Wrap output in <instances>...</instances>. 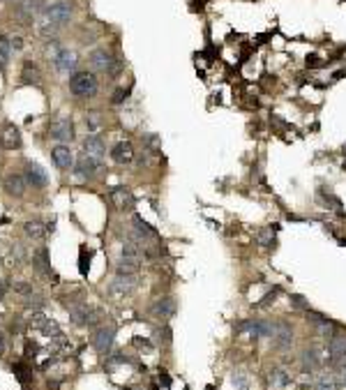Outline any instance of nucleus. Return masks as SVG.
Returning a JSON list of instances; mask_svg holds the SVG:
<instances>
[{
  "label": "nucleus",
  "instance_id": "obj_5",
  "mask_svg": "<svg viewBox=\"0 0 346 390\" xmlns=\"http://www.w3.org/2000/svg\"><path fill=\"white\" fill-rule=\"evenodd\" d=\"M88 60H90V65L95 67L97 72H111V74H115V60H113V55H111V51H106V49H95L90 55H88Z\"/></svg>",
  "mask_w": 346,
  "mask_h": 390
},
{
  "label": "nucleus",
  "instance_id": "obj_4",
  "mask_svg": "<svg viewBox=\"0 0 346 390\" xmlns=\"http://www.w3.org/2000/svg\"><path fill=\"white\" fill-rule=\"evenodd\" d=\"M67 314H70V319L74 321L76 325H81V328H85V325H95L97 323V312L92 310V307L88 305H70L67 307Z\"/></svg>",
  "mask_w": 346,
  "mask_h": 390
},
{
  "label": "nucleus",
  "instance_id": "obj_21",
  "mask_svg": "<svg viewBox=\"0 0 346 390\" xmlns=\"http://www.w3.org/2000/svg\"><path fill=\"white\" fill-rule=\"evenodd\" d=\"M136 286V277L134 275H118L113 282H111V289L118 291V293H130Z\"/></svg>",
  "mask_w": 346,
  "mask_h": 390
},
{
  "label": "nucleus",
  "instance_id": "obj_7",
  "mask_svg": "<svg viewBox=\"0 0 346 390\" xmlns=\"http://www.w3.org/2000/svg\"><path fill=\"white\" fill-rule=\"evenodd\" d=\"M51 60H53V65L58 72H72L76 67V53L70 49H60V46H55V51L51 53Z\"/></svg>",
  "mask_w": 346,
  "mask_h": 390
},
{
  "label": "nucleus",
  "instance_id": "obj_26",
  "mask_svg": "<svg viewBox=\"0 0 346 390\" xmlns=\"http://www.w3.org/2000/svg\"><path fill=\"white\" fill-rule=\"evenodd\" d=\"M23 231H25V235H28V238H35V240L44 238V226H42L40 222H25Z\"/></svg>",
  "mask_w": 346,
  "mask_h": 390
},
{
  "label": "nucleus",
  "instance_id": "obj_28",
  "mask_svg": "<svg viewBox=\"0 0 346 390\" xmlns=\"http://www.w3.org/2000/svg\"><path fill=\"white\" fill-rule=\"evenodd\" d=\"M311 390H339V385H337L335 376H321V379L314 383V388Z\"/></svg>",
  "mask_w": 346,
  "mask_h": 390
},
{
  "label": "nucleus",
  "instance_id": "obj_1",
  "mask_svg": "<svg viewBox=\"0 0 346 390\" xmlns=\"http://www.w3.org/2000/svg\"><path fill=\"white\" fill-rule=\"evenodd\" d=\"M70 90L76 97H95L100 90V81L90 72H76L70 79Z\"/></svg>",
  "mask_w": 346,
  "mask_h": 390
},
{
  "label": "nucleus",
  "instance_id": "obj_20",
  "mask_svg": "<svg viewBox=\"0 0 346 390\" xmlns=\"http://www.w3.org/2000/svg\"><path fill=\"white\" fill-rule=\"evenodd\" d=\"M268 379H270L272 388H277V390H284V388H289V385H291V374H289L286 370H279V367H277V370H272Z\"/></svg>",
  "mask_w": 346,
  "mask_h": 390
},
{
  "label": "nucleus",
  "instance_id": "obj_3",
  "mask_svg": "<svg viewBox=\"0 0 346 390\" xmlns=\"http://www.w3.org/2000/svg\"><path fill=\"white\" fill-rule=\"evenodd\" d=\"M44 16H46V21H49V23L65 25V23H70V21H72L74 12H72V5L67 3V0H55V3H51V5L46 7Z\"/></svg>",
  "mask_w": 346,
  "mask_h": 390
},
{
  "label": "nucleus",
  "instance_id": "obj_23",
  "mask_svg": "<svg viewBox=\"0 0 346 390\" xmlns=\"http://www.w3.org/2000/svg\"><path fill=\"white\" fill-rule=\"evenodd\" d=\"M139 265H141V261L120 256V261H118V275H134L136 270H139Z\"/></svg>",
  "mask_w": 346,
  "mask_h": 390
},
{
  "label": "nucleus",
  "instance_id": "obj_36",
  "mask_svg": "<svg viewBox=\"0 0 346 390\" xmlns=\"http://www.w3.org/2000/svg\"><path fill=\"white\" fill-rule=\"evenodd\" d=\"M233 383H236L240 390H247V376H242V374L233 376Z\"/></svg>",
  "mask_w": 346,
  "mask_h": 390
},
{
  "label": "nucleus",
  "instance_id": "obj_15",
  "mask_svg": "<svg viewBox=\"0 0 346 390\" xmlns=\"http://www.w3.org/2000/svg\"><path fill=\"white\" fill-rule=\"evenodd\" d=\"M5 190L10 196H14V199H21V196L25 194V178L19 173H10L5 175Z\"/></svg>",
  "mask_w": 346,
  "mask_h": 390
},
{
  "label": "nucleus",
  "instance_id": "obj_8",
  "mask_svg": "<svg viewBox=\"0 0 346 390\" xmlns=\"http://www.w3.org/2000/svg\"><path fill=\"white\" fill-rule=\"evenodd\" d=\"M51 160H53V164L58 166L60 171H70V169H74V155H72V150L67 148L65 143H60V145H55L53 150H51Z\"/></svg>",
  "mask_w": 346,
  "mask_h": 390
},
{
  "label": "nucleus",
  "instance_id": "obj_9",
  "mask_svg": "<svg viewBox=\"0 0 346 390\" xmlns=\"http://www.w3.org/2000/svg\"><path fill=\"white\" fill-rule=\"evenodd\" d=\"M272 344L277 351H286L291 349L293 344V328L286 323H277L275 325V335H272Z\"/></svg>",
  "mask_w": 346,
  "mask_h": 390
},
{
  "label": "nucleus",
  "instance_id": "obj_11",
  "mask_svg": "<svg viewBox=\"0 0 346 390\" xmlns=\"http://www.w3.org/2000/svg\"><path fill=\"white\" fill-rule=\"evenodd\" d=\"M111 160L115 164H132L134 160V148H132L130 141H118V143L111 148Z\"/></svg>",
  "mask_w": 346,
  "mask_h": 390
},
{
  "label": "nucleus",
  "instance_id": "obj_31",
  "mask_svg": "<svg viewBox=\"0 0 346 390\" xmlns=\"http://www.w3.org/2000/svg\"><path fill=\"white\" fill-rule=\"evenodd\" d=\"M272 240H275V233H272L270 229H263V231H259V233H256V243H259L261 247H270Z\"/></svg>",
  "mask_w": 346,
  "mask_h": 390
},
{
  "label": "nucleus",
  "instance_id": "obj_39",
  "mask_svg": "<svg viewBox=\"0 0 346 390\" xmlns=\"http://www.w3.org/2000/svg\"><path fill=\"white\" fill-rule=\"evenodd\" d=\"M46 385H49V390H58V388H60V383H58V381H49Z\"/></svg>",
  "mask_w": 346,
  "mask_h": 390
},
{
  "label": "nucleus",
  "instance_id": "obj_27",
  "mask_svg": "<svg viewBox=\"0 0 346 390\" xmlns=\"http://www.w3.org/2000/svg\"><path fill=\"white\" fill-rule=\"evenodd\" d=\"M12 44H10V40L7 37H0V67H5L7 63H10V58H12Z\"/></svg>",
  "mask_w": 346,
  "mask_h": 390
},
{
  "label": "nucleus",
  "instance_id": "obj_25",
  "mask_svg": "<svg viewBox=\"0 0 346 390\" xmlns=\"http://www.w3.org/2000/svg\"><path fill=\"white\" fill-rule=\"evenodd\" d=\"M113 199H115V203H118V208L120 210H132L134 208V196H132L130 192H122V190L115 192Z\"/></svg>",
  "mask_w": 346,
  "mask_h": 390
},
{
  "label": "nucleus",
  "instance_id": "obj_16",
  "mask_svg": "<svg viewBox=\"0 0 346 390\" xmlns=\"http://www.w3.org/2000/svg\"><path fill=\"white\" fill-rule=\"evenodd\" d=\"M97 171V160H92V157L83 155L79 162L74 164V175L79 180H85V178H92Z\"/></svg>",
  "mask_w": 346,
  "mask_h": 390
},
{
  "label": "nucleus",
  "instance_id": "obj_35",
  "mask_svg": "<svg viewBox=\"0 0 346 390\" xmlns=\"http://www.w3.org/2000/svg\"><path fill=\"white\" fill-rule=\"evenodd\" d=\"M127 95H130V88H120V90H118V93L113 95V100H111V102H113V104H120L122 100H127Z\"/></svg>",
  "mask_w": 346,
  "mask_h": 390
},
{
  "label": "nucleus",
  "instance_id": "obj_14",
  "mask_svg": "<svg viewBox=\"0 0 346 390\" xmlns=\"http://www.w3.org/2000/svg\"><path fill=\"white\" fill-rule=\"evenodd\" d=\"M25 178H28V183H30L33 187H46V183H49L46 171L42 169L40 164H35V162H28V164H25Z\"/></svg>",
  "mask_w": 346,
  "mask_h": 390
},
{
  "label": "nucleus",
  "instance_id": "obj_29",
  "mask_svg": "<svg viewBox=\"0 0 346 390\" xmlns=\"http://www.w3.org/2000/svg\"><path fill=\"white\" fill-rule=\"evenodd\" d=\"M85 127L90 132H97L102 127V113H97V111H88L85 113Z\"/></svg>",
  "mask_w": 346,
  "mask_h": 390
},
{
  "label": "nucleus",
  "instance_id": "obj_40",
  "mask_svg": "<svg viewBox=\"0 0 346 390\" xmlns=\"http://www.w3.org/2000/svg\"><path fill=\"white\" fill-rule=\"evenodd\" d=\"M5 293H7V289H5V284H0V300L5 298Z\"/></svg>",
  "mask_w": 346,
  "mask_h": 390
},
{
  "label": "nucleus",
  "instance_id": "obj_30",
  "mask_svg": "<svg viewBox=\"0 0 346 390\" xmlns=\"http://www.w3.org/2000/svg\"><path fill=\"white\" fill-rule=\"evenodd\" d=\"M40 330L44 333L46 337H60V335H62V333H60V325L55 323V321H51V319H46L44 325H42Z\"/></svg>",
  "mask_w": 346,
  "mask_h": 390
},
{
  "label": "nucleus",
  "instance_id": "obj_41",
  "mask_svg": "<svg viewBox=\"0 0 346 390\" xmlns=\"http://www.w3.org/2000/svg\"><path fill=\"white\" fill-rule=\"evenodd\" d=\"M3 351H5V337L0 335V353H3Z\"/></svg>",
  "mask_w": 346,
  "mask_h": 390
},
{
  "label": "nucleus",
  "instance_id": "obj_33",
  "mask_svg": "<svg viewBox=\"0 0 346 390\" xmlns=\"http://www.w3.org/2000/svg\"><path fill=\"white\" fill-rule=\"evenodd\" d=\"M44 321H46V316L42 314V312H35V314L30 316V321H28V325H30V328H37V330H40L42 325H44Z\"/></svg>",
  "mask_w": 346,
  "mask_h": 390
},
{
  "label": "nucleus",
  "instance_id": "obj_32",
  "mask_svg": "<svg viewBox=\"0 0 346 390\" xmlns=\"http://www.w3.org/2000/svg\"><path fill=\"white\" fill-rule=\"evenodd\" d=\"M23 353H25V360H30V358H35L37 353H40V344H37L35 340H25L23 342Z\"/></svg>",
  "mask_w": 346,
  "mask_h": 390
},
{
  "label": "nucleus",
  "instance_id": "obj_10",
  "mask_svg": "<svg viewBox=\"0 0 346 390\" xmlns=\"http://www.w3.org/2000/svg\"><path fill=\"white\" fill-rule=\"evenodd\" d=\"M51 136H53L55 141H62V143L74 141V123H72V118H60L58 120V123L51 127Z\"/></svg>",
  "mask_w": 346,
  "mask_h": 390
},
{
  "label": "nucleus",
  "instance_id": "obj_24",
  "mask_svg": "<svg viewBox=\"0 0 346 390\" xmlns=\"http://www.w3.org/2000/svg\"><path fill=\"white\" fill-rule=\"evenodd\" d=\"M12 370H14V374H16V379H19V383H28V381L33 379V370L28 367V363H14L12 365Z\"/></svg>",
  "mask_w": 346,
  "mask_h": 390
},
{
  "label": "nucleus",
  "instance_id": "obj_38",
  "mask_svg": "<svg viewBox=\"0 0 346 390\" xmlns=\"http://www.w3.org/2000/svg\"><path fill=\"white\" fill-rule=\"evenodd\" d=\"M14 291H16V293H30L33 289H30V284H19Z\"/></svg>",
  "mask_w": 346,
  "mask_h": 390
},
{
  "label": "nucleus",
  "instance_id": "obj_34",
  "mask_svg": "<svg viewBox=\"0 0 346 390\" xmlns=\"http://www.w3.org/2000/svg\"><path fill=\"white\" fill-rule=\"evenodd\" d=\"M132 342H134V344L139 346L141 351H152V346H150V340H143V337H134V340H132Z\"/></svg>",
  "mask_w": 346,
  "mask_h": 390
},
{
  "label": "nucleus",
  "instance_id": "obj_37",
  "mask_svg": "<svg viewBox=\"0 0 346 390\" xmlns=\"http://www.w3.org/2000/svg\"><path fill=\"white\" fill-rule=\"evenodd\" d=\"M10 44H12V49H14V51H21L23 42H21V37H14V40H10Z\"/></svg>",
  "mask_w": 346,
  "mask_h": 390
},
{
  "label": "nucleus",
  "instance_id": "obj_2",
  "mask_svg": "<svg viewBox=\"0 0 346 390\" xmlns=\"http://www.w3.org/2000/svg\"><path fill=\"white\" fill-rule=\"evenodd\" d=\"M115 333H118V328H115L113 323L100 325V328L92 333V337H90L92 349H95L97 353H111V349H113V342H115Z\"/></svg>",
  "mask_w": 346,
  "mask_h": 390
},
{
  "label": "nucleus",
  "instance_id": "obj_13",
  "mask_svg": "<svg viewBox=\"0 0 346 390\" xmlns=\"http://www.w3.org/2000/svg\"><path fill=\"white\" fill-rule=\"evenodd\" d=\"M176 307H178L176 298H162L152 305V314H155L160 321H166V319H171V316H176V312H178Z\"/></svg>",
  "mask_w": 346,
  "mask_h": 390
},
{
  "label": "nucleus",
  "instance_id": "obj_12",
  "mask_svg": "<svg viewBox=\"0 0 346 390\" xmlns=\"http://www.w3.org/2000/svg\"><path fill=\"white\" fill-rule=\"evenodd\" d=\"M83 155H88V157H92V160L100 162L102 157L106 155V145H104V141H102L97 134L85 136V141H83Z\"/></svg>",
  "mask_w": 346,
  "mask_h": 390
},
{
  "label": "nucleus",
  "instance_id": "obj_18",
  "mask_svg": "<svg viewBox=\"0 0 346 390\" xmlns=\"http://www.w3.org/2000/svg\"><path fill=\"white\" fill-rule=\"evenodd\" d=\"M328 355L335 363L346 360V337H332V340H328Z\"/></svg>",
  "mask_w": 346,
  "mask_h": 390
},
{
  "label": "nucleus",
  "instance_id": "obj_22",
  "mask_svg": "<svg viewBox=\"0 0 346 390\" xmlns=\"http://www.w3.org/2000/svg\"><path fill=\"white\" fill-rule=\"evenodd\" d=\"M33 263L40 268V273H51V261H49V252L42 247V250H37L35 254H33Z\"/></svg>",
  "mask_w": 346,
  "mask_h": 390
},
{
  "label": "nucleus",
  "instance_id": "obj_19",
  "mask_svg": "<svg viewBox=\"0 0 346 390\" xmlns=\"http://www.w3.org/2000/svg\"><path fill=\"white\" fill-rule=\"evenodd\" d=\"M40 79H42L40 67H37L35 63H30V60H25L23 72H21V81H23L25 85H35V83H40Z\"/></svg>",
  "mask_w": 346,
  "mask_h": 390
},
{
  "label": "nucleus",
  "instance_id": "obj_6",
  "mask_svg": "<svg viewBox=\"0 0 346 390\" xmlns=\"http://www.w3.org/2000/svg\"><path fill=\"white\" fill-rule=\"evenodd\" d=\"M300 365H302V372H316L319 367L323 365V355H321V349L316 344H309L305 351L300 353Z\"/></svg>",
  "mask_w": 346,
  "mask_h": 390
},
{
  "label": "nucleus",
  "instance_id": "obj_17",
  "mask_svg": "<svg viewBox=\"0 0 346 390\" xmlns=\"http://www.w3.org/2000/svg\"><path fill=\"white\" fill-rule=\"evenodd\" d=\"M0 139H3V145H5V148H10V150L21 148V132L16 130L14 125H10V123H5V125H3Z\"/></svg>",
  "mask_w": 346,
  "mask_h": 390
}]
</instances>
